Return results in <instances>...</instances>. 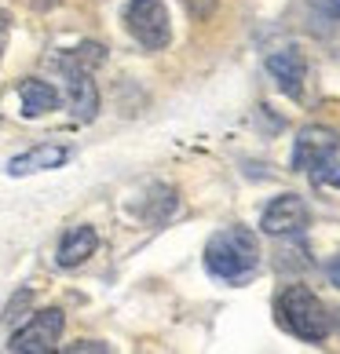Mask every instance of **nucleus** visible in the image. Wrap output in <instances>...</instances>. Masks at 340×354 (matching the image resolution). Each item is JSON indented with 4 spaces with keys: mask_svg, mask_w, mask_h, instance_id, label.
<instances>
[{
    "mask_svg": "<svg viewBox=\"0 0 340 354\" xmlns=\"http://www.w3.org/2000/svg\"><path fill=\"white\" fill-rule=\"evenodd\" d=\"M260 267L256 234L245 227H227L208 238L205 245V270L224 285H245Z\"/></svg>",
    "mask_w": 340,
    "mask_h": 354,
    "instance_id": "f257e3e1",
    "label": "nucleus"
},
{
    "mask_svg": "<svg viewBox=\"0 0 340 354\" xmlns=\"http://www.w3.org/2000/svg\"><path fill=\"white\" fill-rule=\"evenodd\" d=\"M274 310H278V325H282V329L289 336H296V339H304V344H322V339L330 336V329H333L330 310H325V304L311 292L307 285L282 288Z\"/></svg>",
    "mask_w": 340,
    "mask_h": 354,
    "instance_id": "f03ea898",
    "label": "nucleus"
},
{
    "mask_svg": "<svg viewBox=\"0 0 340 354\" xmlns=\"http://www.w3.org/2000/svg\"><path fill=\"white\" fill-rule=\"evenodd\" d=\"M125 22H128V33H132L147 51H161L168 41H172L168 11H165L161 0H128Z\"/></svg>",
    "mask_w": 340,
    "mask_h": 354,
    "instance_id": "7ed1b4c3",
    "label": "nucleus"
},
{
    "mask_svg": "<svg viewBox=\"0 0 340 354\" xmlns=\"http://www.w3.org/2000/svg\"><path fill=\"white\" fill-rule=\"evenodd\" d=\"M62 325H66V318H62L59 307L37 310L33 318L11 336L8 351H15V354H48V351H55L59 336H62Z\"/></svg>",
    "mask_w": 340,
    "mask_h": 354,
    "instance_id": "20e7f679",
    "label": "nucleus"
},
{
    "mask_svg": "<svg viewBox=\"0 0 340 354\" xmlns=\"http://www.w3.org/2000/svg\"><path fill=\"white\" fill-rule=\"evenodd\" d=\"M307 223H311L307 201L296 198V194H282L264 208L260 227H264V234H274V238H296V234L307 230Z\"/></svg>",
    "mask_w": 340,
    "mask_h": 354,
    "instance_id": "39448f33",
    "label": "nucleus"
},
{
    "mask_svg": "<svg viewBox=\"0 0 340 354\" xmlns=\"http://www.w3.org/2000/svg\"><path fill=\"white\" fill-rule=\"evenodd\" d=\"M267 73L271 81L278 84L282 95L289 99H300L304 95V81H307V59L300 55L296 48H278L267 55Z\"/></svg>",
    "mask_w": 340,
    "mask_h": 354,
    "instance_id": "423d86ee",
    "label": "nucleus"
},
{
    "mask_svg": "<svg viewBox=\"0 0 340 354\" xmlns=\"http://www.w3.org/2000/svg\"><path fill=\"white\" fill-rule=\"evenodd\" d=\"M337 147H340L337 132H330V128H322V124H311V128H304V132L296 136L293 168H300V172H311V168L322 165L325 157H333Z\"/></svg>",
    "mask_w": 340,
    "mask_h": 354,
    "instance_id": "0eeeda50",
    "label": "nucleus"
},
{
    "mask_svg": "<svg viewBox=\"0 0 340 354\" xmlns=\"http://www.w3.org/2000/svg\"><path fill=\"white\" fill-rule=\"evenodd\" d=\"M70 161V147L62 142H41V147L26 150L19 157L8 161V176H37V172H51V168H62Z\"/></svg>",
    "mask_w": 340,
    "mask_h": 354,
    "instance_id": "6e6552de",
    "label": "nucleus"
},
{
    "mask_svg": "<svg viewBox=\"0 0 340 354\" xmlns=\"http://www.w3.org/2000/svg\"><path fill=\"white\" fill-rule=\"evenodd\" d=\"M99 248V234L91 230V227H70L66 234H62V241H59V267H81L84 259L91 256Z\"/></svg>",
    "mask_w": 340,
    "mask_h": 354,
    "instance_id": "1a4fd4ad",
    "label": "nucleus"
},
{
    "mask_svg": "<svg viewBox=\"0 0 340 354\" xmlns=\"http://www.w3.org/2000/svg\"><path fill=\"white\" fill-rule=\"evenodd\" d=\"M66 70V81H70V102H73V117L81 121H91L99 113V91L96 81H91L88 70H73V66H62Z\"/></svg>",
    "mask_w": 340,
    "mask_h": 354,
    "instance_id": "9d476101",
    "label": "nucleus"
},
{
    "mask_svg": "<svg viewBox=\"0 0 340 354\" xmlns=\"http://www.w3.org/2000/svg\"><path fill=\"white\" fill-rule=\"evenodd\" d=\"M19 99H22V113L26 117H41V113H51L59 106V91L51 88L48 81H37V77H30V81L19 84Z\"/></svg>",
    "mask_w": 340,
    "mask_h": 354,
    "instance_id": "9b49d317",
    "label": "nucleus"
},
{
    "mask_svg": "<svg viewBox=\"0 0 340 354\" xmlns=\"http://www.w3.org/2000/svg\"><path fill=\"white\" fill-rule=\"evenodd\" d=\"M315 4L325 11V15H333V19H340V0H315Z\"/></svg>",
    "mask_w": 340,
    "mask_h": 354,
    "instance_id": "f8f14e48",
    "label": "nucleus"
},
{
    "mask_svg": "<svg viewBox=\"0 0 340 354\" xmlns=\"http://www.w3.org/2000/svg\"><path fill=\"white\" fill-rule=\"evenodd\" d=\"M73 351H107V344H96V339H84V344H77Z\"/></svg>",
    "mask_w": 340,
    "mask_h": 354,
    "instance_id": "ddd939ff",
    "label": "nucleus"
},
{
    "mask_svg": "<svg viewBox=\"0 0 340 354\" xmlns=\"http://www.w3.org/2000/svg\"><path fill=\"white\" fill-rule=\"evenodd\" d=\"M330 281H333V285L340 288V256H337L333 263H330Z\"/></svg>",
    "mask_w": 340,
    "mask_h": 354,
    "instance_id": "4468645a",
    "label": "nucleus"
},
{
    "mask_svg": "<svg viewBox=\"0 0 340 354\" xmlns=\"http://www.w3.org/2000/svg\"><path fill=\"white\" fill-rule=\"evenodd\" d=\"M4 41H8V15L0 11V51H4Z\"/></svg>",
    "mask_w": 340,
    "mask_h": 354,
    "instance_id": "2eb2a0df",
    "label": "nucleus"
}]
</instances>
